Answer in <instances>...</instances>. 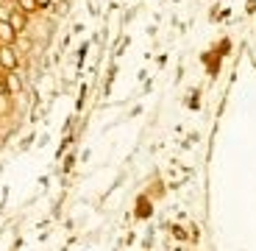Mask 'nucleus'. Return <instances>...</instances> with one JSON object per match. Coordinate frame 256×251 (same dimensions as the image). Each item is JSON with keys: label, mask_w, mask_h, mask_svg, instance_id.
Returning a JSON list of instances; mask_svg holds the SVG:
<instances>
[{"label": "nucleus", "mask_w": 256, "mask_h": 251, "mask_svg": "<svg viewBox=\"0 0 256 251\" xmlns=\"http://www.w3.org/2000/svg\"><path fill=\"white\" fill-rule=\"evenodd\" d=\"M17 3H20V9H22V12H34V9H39L36 0H17Z\"/></svg>", "instance_id": "obj_3"}, {"label": "nucleus", "mask_w": 256, "mask_h": 251, "mask_svg": "<svg viewBox=\"0 0 256 251\" xmlns=\"http://www.w3.org/2000/svg\"><path fill=\"white\" fill-rule=\"evenodd\" d=\"M14 37H17V34H14V26L6 23V20H0V42H3V45H12Z\"/></svg>", "instance_id": "obj_2"}, {"label": "nucleus", "mask_w": 256, "mask_h": 251, "mask_svg": "<svg viewBox=\"0 0 256 251\" xmlns=\"http://www.w3.org/2000/svg\"><path fill=\"white\" fill-rule=\"evenodd\" d=\"M12 26H14V31H17V28H22V26H26V17H22V14H14Z\"/></svg>", "instance_id": "obj_5"}, {"label": "nucleus", "mask_w": 256, "mask_h": 251, "mask_svg": "<svg viewBox=\"0 0 256 251\" xmlns=\"http://www.w3.org/2000/svg\"><path fill=\"white\" fill-rule=\"evenodd\" d=\"M48 3H50V0H36V6H48Z\"/></svg>", "instance_id": "obj_6"}, {"label": "nucleus", "mask_w": 256, "mask_h": 251, "mask_svg": "<svg viewBox=\"0 0 256 251\" xmlns=\"http://www.w3.org/2000/svg\"><path fill=\"white\" fill-rule=\"evenodd\" d=\"M0 65L8 67V70H14V67H17V56H14V51L8 45L0 48Z\"/></svg>", "instance_id": "obj_1"}, {"label": "nucleus", "mask_w": 256, "mask_h": 251, "mask_svg": "<svg viewBox=\"0 0 256 251\" xmlns=\"http://www.w3.org/2000/svg\"><path fill=\"white\" fill-rule=\"evenodd\" d=\"M6 90H8V92H17V90H20V81H17L14 76L6 78Z\"/></svg>", "instance_id": "obj_4"}]
</instances>
